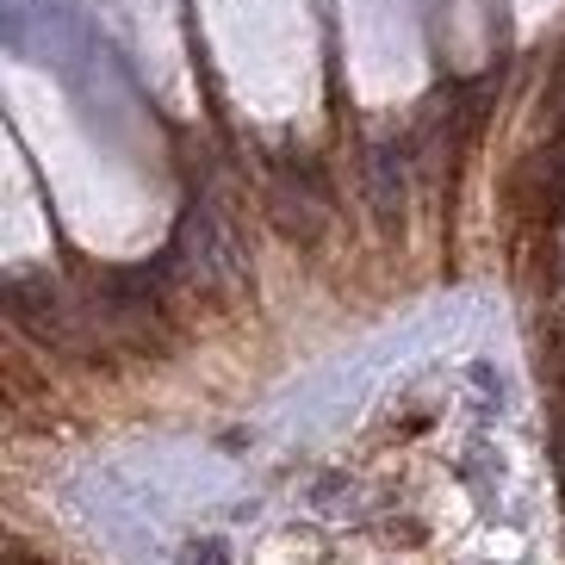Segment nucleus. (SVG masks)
<instances>
[{"label": "nucleus", "instance_id": "4", "mask_svg": "<svg viewBox=\"0 0 565 565\" xmlns=\"http://www.w3.org/2000/svg\"><path fill=\"white\" fill-rule=\"evenodd\" d=\"M366 200H373L380 224H398V212H404V150L398 143H373L366 150Z\"/></svg>", "mask_w": 565, "mask_h": 565}, {"label": "nucleus", "instance_id": "3", "mask_svg": "<svg viewBox=\"0 0 565 565\" xmlns=\"http://www.w3.org/2000/svg\"><path fill=\"white\" fill-rule=\"evenodd\" d=\"M262 200L292 243H317L323 224H330V186H323V174H317L305 156H274V162H267Z\"/></svg>", "mask_w": 565, "mask_h": 565}, {"label": "nucleus", "instance_id": "2", "mask_svg": "<svg viewBox=\"0 0 565 565\" xmlns=\"http://www.w3.org/2000/svg\"><path fill=\"white\" fill-rule=\"evenodd\" d=\"M168 274H181L193 292L231 299V292H243V280H249V255H243V243L231 236V224L200 200V205L181 212V231L168 243Z\"/></svg>", "mask_w": 565, "mask_h": 565}, {"label": "nucleus", "instance_id": "5", "mask_svg": "<svg viewBox=\"0 0 565 565\" xmlns=\"http://www.w3.org/2000/svg\"><path fill=\"white\" fill-rule=\"evenodd\" d=\"M181 565H231V553L217 547V541H193V547L181 553Z\"/></svg>", "mask_w": 565, "mask_h": 565}, {"label": "nucleus", "instance_id": "1", "mask_svg": "<svg viewBox=\"0 0 565 565\" xmlns=\"http://www.w3.org/2000/svg\"><path fill=\"white\" fill-rule=\"evenodd\" d=\"M7 311L38 349L51 354H68V361H106V335L87 311V292L63 286L56 274H13L7 280Z\"/></svg>", "mask_w": 565, "mask_h": 565}]
</instances>
